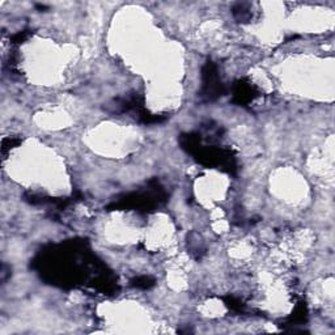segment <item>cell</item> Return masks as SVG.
Instances as JSON below:
<instances>
[{
	"instance_id": "2",
	"label": "cell",
	"mask_w": 335,
	"mask_h": 335,
	"mask_svg": "<svg viewBox=\"0 0 335 335\" xmlns=\"http://www.w3.org/2000/svg\"><path fill=\"white\" fill-rule=\"evenodd\" d=\"M133 286L138 287V288H150L151 286H153V280L151 279V278H147V277L138 278V279L135 280Z\"/></svg>"
},
{
	"instance_id": "1",
	"label": "cell",
	"mask_w": 335,
	"mask_h": 335,
	"mask_svg": "<svg viewBox=\"0 0 335 335\" xmlns=\"http://www.w3.org/2000/svg\"><path fill=\"white\" fill-rule=\"evenodd\" d=\"M203 89L205 96H207L210 100L222 95V83L219 82L215 65L212 63H209L203 70Z\"/></svg>"
}]
</instances>
